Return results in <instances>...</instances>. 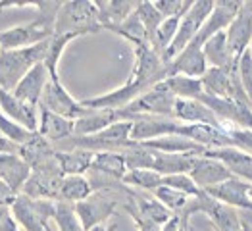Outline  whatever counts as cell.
<instances>
[{
  "label": "cell",
  "mask_w": 252,
  "mask_h": 231,
  "mask_svg": "<svg viewBox=\"0 0 252 231\" xmlns=\"http://www.w3.org/2000/svg\"><path fill=\"white\" fill-rule=\"evenodd\" d=\"M100 31L98 21V8L93 0H69L62 2V8L54 21V33L56 37H83L89 33Z\"/></svg>",
  "instance_id": "1"
},
{
  "label": "cell",
  "mask_w": 252,
  "mask_h": 231,
  "mask_svg": "<svg viewBox=\"0 0 252 231\" xmlns=\"http://www.w3.org/2000/svg\"><path fill=\"white\" fill-rule=\"evenodd\" d=\"M127 191H129V187L124 185L122 181H118L108 189L93 191L87 198L75 202L73 208H75V214H77L83 230L93 231L98 226H104L114 216L116 208L122 206V200L118 195H127Z\"/></svg>",
  "instance_id": "2"
},
{
  "label": "cell",
  "mask_w": 252,
  "mask_h": 231,
  "mask_svg": "<svg viewBox=\"0 0 252 231\" xmlns=\"http://www.w3.org/2000/svg\"><path fill=\"white\" fill-rule=\"evenodd\" d=\"M48 42L50 39L20 50H0V87L12 93L31 67L44 62Z\"/></svg>",
  "instance_id": "3"
},
{
  "label": "cell",
  "mask_w": 252,
  "mask_h": 231,
  "mask_svg": "<svg viewBox=\"0 0 252 231\" xmlns=\"http://www.w3.org/2000/svg\"><path fill=\"white\" fill-rule=\"evenodd\" d=\"M173 104L175 97L164 81L152 85L148 91L139 95L131 104L122 110L126 122H137L141 116H158L173 120Z\"/></svg>",
  "instance_id": "4"
},
{
  "label": "cell",
  "mask_w": 252,
  "mask_h": 231,
  "mask_svg": "<svg viewBox=\"0 0 252 231\" xmlns=\"http://www.w3.org/2000/svg\"><path fill=\"white\" fill-rule=\"evenodd\" d=\"M63 173L56 158H48L41 164L33 166L29 179L25 181L20 195H25L29 198H41V200H58L60 185H62Z\"/></svg>",
  "instance_id": "5"
},
{
  "label": "cell",
  "mask_w": 252,
  "mask_h": 231,
  "mask_svg": "<svg viewBox=\"0 0 252 231\" xmlns=\"http://www.w3.org/2000/svg\"><path fill=\"white\" fill-rule=\"evenodd\" d=\"M212 10H214V0H194L192 2L189 12L179 20L177 33H175V37H173V41L169 44V48L166 50V54H164V62L166 64L171 62L194 39V35L200 31L202 23L212 14Z\"/></svg>",
  "instance_id": "6"
},
{
  "label": "cell",
  "mask_w": 252,
  "mask_h": 231,
  "mask_svg": "<svg viewBox=\"0 0 252 231\" xmlns=\"http://www.w3.org/2000/svg\"><path fill=\"white\" fill-rule=\"evenodd\" d=\"M10 212L18 226H21L25 231H46L52 222L54 200H41L18 195L10 206Z\"/></svg>",
  "instance_id": "7"
},
{
  "label": "cell",
  "mask_w": 252,
  "mask_h": 231,
  "mask_svg": "<svg viewBox=\"0 0 252 231\" xmlns=\"http://www.w3.org/2000/svg\"><path fill=\"white\" fill-rule=\"evenodd\" d=\"M39 108L46 110V112H52V114H56L60 118L71 120V122H75L77 118H81L89 112V108H85L79 100H75L65 91L60 77H50V75H48V81L42 89Z\"/></svg>",
  "instance_id": "8"
},
{
  "label": "cell",
  "mask_w": 252,
  "mask_h": 231,
  "mask_svg": "<svg viewBox=\"0 0 252 231\" xmlns=\"http://www.w3.org/2000/svg\"><path fill=\"white\" fill-rule=\"evenodd\" d=\"M243 8L241 0H214V10L202 23L200 31L194 35V39L187 44V46H194L200 48L204 42L210 39L212 35L225 31L229 27V23L235 20V16L239 14V10Z\"/></svg>",
  "instance_id": "9"
},
{
  "label": "cell",
  "mask_w": 252,
  "mask_h": 231,
  "mask_svg": "<svg viewBox=\"0 0 252 231\" xmlns=\"http://www.w3.org/2000/svg\"><path fill=\"white\" fill-rule=\"evenodd\" d=\"M198 214H202L216 231H241V212L208 197L204 191H198L194 197Z\"/></svg>",
  "instance_id": "10"
},
{
  "label": "cell",
  "mask_w": 252,
  "mask_h": 231,
  "mask_svg": "<svg viewBox=\"0 0 252 231\" xmlns=\"http://www.w3.org/2000/svg\"><path fill=\"white\" fill-rule=\"evenodd\" d=\"M54 29L48 25H42L41 21H31L25 25H16L12 29L0 31V50H20L42 41H48L52 37Z\"/></svg>",
  "instance_id": "11"
},
{
  "label": "cell",
  "mask_w": 252,
  "mask_h": 231,
  "mask_svg": "<svg viewBox=\"0 0 252 231\" xmlns=\"http://www.w3.org/2000/svg\"><path fill=\"white\" fill-rule=\"evenodd\" d=\"M145 91H147L145 85L139 83L133 77H129L126 83L118 87L116 91H110L106 95H98V97H93V99H85L79 102L89 110H124Z\"/></svg>",
  "instance_id": "12"
},
{
  "label": "cell",
  "mask_w": 252,
  "mask_h": 231,
  "mask_svg": "<svg viewBox=\"0 0 252 231\" xmlns=\"http://www.w3.org/2000/svg\"><path fill=\"white\" fill-rule=\"evenodd\" d=\"M227 42L231 48L233 60L237 66V60L245 50H249L252 44V2H243V8L235 16V20L225 29Z\"/></svg>",
  "instance_id": "13"
},
{
  "label": "cell",
  "mask_w": 252,
  "mask_h": 231,
  "mask_svg": "<svg viewBox=\"0 0 252 231\" xmlns=\"http://www.w3.org/2000/svg\"><path fill=\"white\" fill-rule=\"evenodd\" d=\"M249 191H251V183H247V181H243V179L233 175L227 181H223L220 185H214V187L206 189L204 193L212 198H216V200L235 208V210L252 212V198L249 195Z\"/></svg>",
  "instance_id": "14"
},
{
  "label": "cell",
  "mask_w": 252,
  "mask_h": 231,
  "mask_svg": "<svg viewBox=\"0 0 252 231\" xmlns=\"http://www.w3.org/2000/svg\"><path fill=\"white\" fill-rule=\"evenodd\" d=\"M175 135L187 137L192 143H196L198 147L214 150V148L223 147H235L231 137L221 129V127L204 126V124H179V129Z\"/></svg>",
  "instance_id": "15"
},
{
  "label": "cell",
  "mask_w": 252,
  "mask_h": 231,
  "mask_svg": "<svg viewBox=\"0 0 252 231\" xmlns=\"http://www.w3.org/2000/svg\"><path fill=\"white\" fill-rule=\"evenodd\" d=\"M177 129H179V122L175 120L158 118V116H141L137 122H133L129 139L133 143H147L164 135H175Z\"/></svg>",
  "instance_id": "16"
},
{
  "label": "cell",
  "mask_w": 252,
  "mask_h": 231,
  "mask_svg": "<svg viewBox=\"0 0 252 231\" xmlns=\"http://www.w3.org/2000/svg\"><path fill=\"white\" fill-rule=\"evenodd\" d=\"M189 177L194 181L198 191H206L214 185H220V183L227 181L229 177H233V173L221 162L202 154V156L196 158L194 166L189 171Z\"/></svg>",
  "instance_id": "17"
},
{
  "label": "cell",
  "mask_w": 252,
  "mask_h": 231,
  "mask_svg": "<svg viewBox=\"0 0 252 231\" xmlns=\"http://www.w3.org/2000/svg\"><path fill=\"white\" fill-rule=\"evenodd\" d=\"M0 114L10 118L12 122L20 124L25 129L37 133L39 127V110L35 106H29L25 102L18 100L10 91H4L0 87Z\"/></svg>",
  "instance_id": "18"
},
{
  "label": "cell",
  "mask_w": 252,
  "mask_h": 231,
  "mask_svg": "<svg viewBox=\"0 0 252 231\" xmlns=\"http://www.w3.org/2000/svg\"><path fill=\"white\" fill-rule=\"evenodd\" d=\"M46 81H48V69H46V66H44V62L37 64L35 67H31L21 77V81L16 85V89L12 91V95L18 100L25 102V104L39 108V100H41L42 89H44Z\"/></svg>",
  "instance_id": "19"
},
{
  "label": "cell",
  "mask_w": 252,
  "mask_h": 231,
  "mask_svg": "<svg viewBox=\"0 0 252 231\" xmlns=\"http://www.w3.org/2000/svg\"><path fill=\"white\" fill-rule=\"evenodd\" d=\"M204 156L221 162L235 177H239V179H243V181L252 185V156H249L247 152H243V150H239L235 147H223L206 150Z\"/></svg>",
  "instance_id": "20"
},
{
  "label": "cell",
  "mask_w": 252,
  "mask_h": 231,
  "mask_svg": "<svg viewBox=\"0 0 252 231\" xmlns=\"http://www.w3.org/2000/svg\"><path fill=\"white\" fill-rule=\"evenodd\" d=\"M122 120V110H89L85 116L73 122V137L96 135Z\"/></svg>",
  "instance_id": "21"
},
{
  "label": "cell",
  "mask_w": 252,
  "mask_h": 231,
  "mask_svg": "<svg viewBox=\"0 0 252 231\" xmlns=\"http://www.w3.org/2000/svg\"><path fill=\"white\" fill-rule=\"evenodd\" d=\"M31 166L21 158L20 154L0 152V181L6 183L16 195H20L25 181L29 179Z\"/></svg>",
  "instance_id": "22"
},
{
  "label": "cell",
  "mask_w": 252,
  "mask_h": 231,
  "mask_svg": "<svg viewBox=\"0 0 252 231\" xmlns=\"http://www.w3.org/2000/svg\"><path fill=\"white\" fill-rule=\"evenodd\" d=\"M173 120L179 122V124H204V126L221 127V122L216 118V114L204 102H200V100L175 99Z\"/></svg>",
  "instance_id": "23"
},
{
  "label": "cell",
  "mask_w": 252,
  "mask_h": 231,
  "mask_svg": "<svg viewBox=\"0 0 252 231\" xmlns=\"http://www.w3.org/2000/svg\"><path fill=\"white\" fill-rule=\"evenodd\" d=\"M168 69L169 75H185V77H192V79H200L206 73L208 64L204 60V54H202L200 48L185 46L168 64Z\"/></svg>",
  "instance_id": "24"
},
{
  "label": "cell",
  "mask_w": 252,
  "mask_h": 231,
  "mask_svg": "<svg viewBox=\"0 0 252 231\" xmlns=\"http://www.w3.org/2000/svg\"><path fill=\"white\" fill-rule=\"evenodd\" d=\"M200 50L204 54V60L208 64V67L227 69V71L235 69V60H233L231 48H229L225 31H220V33L212 35L210 39L200 46Z\"/></svg>",
  "instance_id": "25"
},
{
  "label": "cell",
  "mask_w": 252,
  "mask_h": 231,
  "mask_svg": "<svg viewBox=\"0 0 252 231\" xmlns=\"http://www.w3.org/2000/svg\"><path fill=\"white\" fill-rule=\"evenodd\" d=\"M198 156L192 154H166L160 150L150 148V164L148 169L158 171L160 175H175V173H189Z\"/></svg>",
  "instance_id": "26"
},
{
  "label": "cell",
  "mask_w": 252,
  "mask_h": 231,
  "mask_svg": "<svg viewBox=\"0 0 252 231\" xmlns=\"http://www.w3.org/2000/svg\"><path fill=\"white\" fill-rule=\"evenodd\" d=\"M37 133L41 135L42 139H46L48 143L58 145V143H62L65 139L73 137V122L39 108V127H37Z\"/></svg>",
  "instance_id": "27"
},
{
  "label": "cell",
  "mask_w": 252,
  "mask_h": 231,
  "mask_svg": "<svg viewBox=\"0 0 252 231\" xmlns=\"http://www.w3.org/2000/svg\"><path fill=\"white\" fill-rule=\"evenodd\" d=\"M139 0H106V2H96L98 8V21L100 29H110L126 21L135 10H137Z\"/></svg>",
  "instance_id": "28"
},
{
  "label": "cell",
  "mask_w": 252,
  "mask_h": 231,
  "mask_svg": "<svg viewBox=\"0 0 252 231\" xmlns=\"http://www.w3.org/2000/svg\"><path fill=\"white\" fill-rule=\"evenodd\" d=\"M143 147L152 148V150H160L166 154H192V156H202L206 152V148L198 147L196 143H192L187 137L181 135H164L158 139H152L147 143H139Z\"/></svg>",
  "instance_id": "29"
},
{
  "label": "cell",
  "mask_w": 252,
  "mask_h": 231,
  "mask_svg": "<svg viewBox=\"0 0 252 231\" xmlns=\"http://www.w3.org/2000/svg\"><path fill=\"white\" fill-rule=\"evenodd\" d=\"M94 152L83 150V148H69V150H56L54 158L62 169L63 177L65 175H83L85 171L91 169Z\"/></svg>",
  "instance_id": "30"
},
{
  "label": "cell",
  "mask_w": 252,
  "mask_h": 231,
  "mask_svg": "<svg viewBox=\"0 0 252 231\" xmlns=\"http://www.w3.org/2000/svg\"><path fill=\"white\" fill-rule=\"evenodd\" d=\"M89 171H91V173L104 175V177H110V179L122 181L127 171V166H126L124 156H122V152L104 150V152H94Z\"/></svg>",
  "instance_id": "31"
},
{
  "label": "cell",
  "mask_w": 252,
  "mask_h": 231,
  "mask_svg": "<svg viewBox=\"0 0 252 231\" xmlns=\"http://www.w3.org/2000/svg\"><path fill=\"white\" fill-rule=\"evenodd\" d=\"M91 193H93L91 179H87L85 175H65L62 179V185H60L58 200L75 204V202L87 198Z\"/></svg>",
  "instance_id": "32"
},
{
  "label": "cell",
  "mask_w": 252,
  "mask_h": 231,
  "mask_svg": "<svg viewBox=\"0 0 252 231\" xmlns=\"http://www.w3.org/2000/svg\"><path fill=\"white\" fill-rule=\"evenodd\" d=\"M164 83L168 85V89L173 93L175 99L200 100L204 95L200 79H192V77H185V75H169L164 79Z\"/></svg>",
  "instance_id": "33"
},
{
  "label": "cell",
  "mask_w": 252,
  "mask_h": 231,
  "mask_svg": "<svg viewBox=\"0 0 252 231\" xmlns=\"http://www.w3.org/2000/svg\"><path fill=\"white\" fill-rule=\"evenodd\" d=\"M162 179H164V175H160L154 169H127L122 183L131 189L154 193L158 187H162Z\"/></svg>",
  "instance_id": "34"
},
{
  "label": "cell",
  "mask_w": 252,
  "mask_h": 231,
  "mask_svg": "<svg viewBox=\"0 0 252 231\" xmlns=\"http://www.w3.org/2000/svg\"><path fill=\"white\" fill-rule=\"evenodd\" d=\"M108 31H112V33H116V35H120V37L127 39V41H131L135 48H137V46H145V44H148L147 29L143 27V23H141V20L137 18L135 12H133L126 21H122V23L116 25V27H110Z\"/></svg>",
  "instance_id": "35"
},
{
  "label": "cell",
  "mask_w": 252,
  "mask_h": 231,
  "mask_svg": "<svg viewBox=\"0 0 252 231\" xmlns=\"http://www.w3.org/2000/svg\"><path fill=\"white\" fill-rule=\"evenodd\" d=\"M52 222L56 224L58 231H85L73 204L56 200L54 202V214H52Z\"/></svg>",
  "instance_id": "36"
},
{
  "label": "cell",
  "mask_w": 252,
  "mask_h": 231,
  "mask_svg": "<svg viewBox=\"0 0 252 231\" xmlns=\"http://www.w3.org/2000/svg\"><path fill=\"white\" fill-rule=\"evenodd\" d=\"M135 14H137V18L141 20L143 27L147 29L148 44H150V42H152V37H154V33H156V29L162 25L164 18H162V16H160V12L154 8V4H152V2H148V0H139Z\"/></svg>",
  "instance_id": "37"
},
{
  "label": "cell",
  "mask_w": 252,
  "mask_h": 231,
  "mask_svg": "<svg viewBox=\"0 0 252 231\" xmlns=\"http://www.w3.org/2000/svg\"><path fill=\"white\" fill-rule=\"evenodd\" d=\"M0 135H2L6 141H10L12 145H16V147L20 148L21 145H25L35 133L29 131V129H25V127L20 126V124H16V122H12V120L6 118L4 114H0Z\"/></svg>",
  "instance_id": "38"
},
{
  "label": "cell",
  "mask_w": 252,
  "mask_h": 231,
  "mask_svg": "<svg viewBox=\"0 0 252 231\" xmlns=\"http://www.w3.org/2000/svg\"><path fill=\"white\" fill-rule=\"evenodd\" d=\"M152 195H154L171 214H179V212L187 206V202H189V198H190L185 193H181V191H177V189H171V187H166V185L158 187Z\"/></svg>",
  "instance_id": "39"
},
{
  "label": "cell",
  "mask_w": 252,
  "mask_h": 231,
  "mask_svg": "<svg viewBox=\"0 0 252 231\" xmlns=\"http://www.w3.org/2000/svg\"><path fill=\"white\" fill-rule=\"evenodd\" d=\"M235 75L241 83V89L243 93L247 95L249 102L252 104V54H251V48L245 50L241 54V58L237 60V66H235Z\"/></svg>",
  "instance_id": "40"
},
{
  "label": "cell",
  "mask_w": 252,
  "mask_h": 231,
  "mask_svg": "<svg viewBox=\"0 0 252 231\" xmlns=\"http://www.w3.org/2000/svg\"><path fill=\"white\" fill-rule=\"evenodd\" d=\"M194 0H154V8L160 12L164 20L168 18H183Z\"/></svg>",
  "instance_id": "41"
},
{
  "label": "cell",
  "mask_w": 252,
  "mask_h": 231,
  "mask_svg": "<svg viewBox=\"0 0 252 231\" xmlns=\"http://www.w3.org/2000/svg\"><path fill=\"white\" fill-rule=\"evenodd\" d=\"M221 129L231 137L235 148L247 152L249 156H252V131L249 129H239L235 126H229V124H221Z\"/></svg>",
  "instance_id": "42"
},
{
  "label": "cell",
  "mask_w": 252,
  "mask_h": 231,
  "mask_svg": "<svg viewBox=\"0 0 252 231\" xmlns=\"http://www.w3.org/2000/svg\"><path fill=\"white\" fill-rule=\"evenodd\" d=\"M162 185L177 189L181 193H185L187 197H196L198 195V187L194 185V181L189 177V173H175V175H164Z\"/></svg>",
  "instance_id": "43"
},
{
  "label": "cell",
  "mask_w": 252,
  "mask_h": 231,
  "mask_svg": "<svg viewBox=\"0 0 252 231\" xmlns=\"http://www.w3.org/2000/svg\"><path fill=\"white\" fill-rule=\"evenodd\" d=\"M16 197H18V195H16L14 191L10 189L6 183L0 181V204H2V206H12V202L16 200Z\"/></svg>",
  "instance_id": "44"
},
{
  "label": "cell",
  "mask_w": 252,
  "mask_h": 231,
  "mask_svg": "<svg viewBox=\"0 0 252 231\" xmlns=\"http://www.w3.org/2000/svg\"><path fill=\"white\" fill-rule=\"evenodd\" d=\"M0 231H20V226H18V222L14 220L12 212H10V214H6V216H4V220L0 222Z\"/></svg>",
  "instance_id": "45"
},
{
  "label": "cell",
  "mask_w": 252,
  "mask_h": 231,
  "mask_svg": "<svg viewBox=\"0 0 252 231\" xmlns=\"http://www.w3.org/2000/svg\"><path fill=\"white\" fill-rule=\"evenodd\" d=\"M0 152H12V154H18V147L12 145L10 141H6V139L0 135Z\"/></svg>",
  "instance_id": "46"
},
{
  "label": "cell",
  "mask_w": 252,
  "mask_h": 231,
  "mask_svg": "<svg viewBox=\"0 0 252 231\" xmlns=\"http://www.w3.org/2000/svg\"><path fill=\"white\" fill-rule=\"evenodd\" d=\"M116 230H118V226L112 224V226H98V228H94L93 231H116Z\"/></svg>",
  "instance_id": "47"
},
{
  "label": "cell",
  "mask_w": 252,
  "mask_h": 231,
  "mask_svg": "<svg viewBox=\"0 0 252 231\" xmlns=\"http://www.w3.org/2000/svg\"><path fill=\"white\" fill-rule=\"evenodd\" d=\"M6 214H10V206H2V204H0V222L4 220Z\"/></svg>",
  "instance_id": "48"
},
{
  "label": "cell",
  "mask_w": 252,
  "mask_h": 231,
  "mask_svg": "<svg viewBox=\"0 0 252 231\" xmlns=\"http://www.w3.org/2000/svg\"><path fill=\"white\" fill-rule=\"evenodd\" d=\"M187 231H206V230H202V228H196V226H192L190 224V220H189V226H187ZM214 231V230H212Z\"/></svg>",
  "instance_id": "49"
},
{
  "label": "cell",
  "mask_w": 252,
  "mask_h": 231,
  "mask_svg": "<svg viewBox=\"0 0 252 231\" xmlns=\"http://www.w3.org/2000/svg\"><path fill=\"white\" fill-rule=\"evenodd\" d=\"M249 195H251V198H252V185H251V191H249Z\"/></svg>",
  "instance_id": "50"
},
{
  "label": "cell",
  "mask_w": 252,
  "mask_h": 231,
  "mask_svg": "<svg viewBox=\"0 0 252 231\" xmlns=\"http://www.w3.org/2000/svg\"><path fill=\"white\" fill-rule=\"evenodd\" d=\"M46 231H54V230H52V226H50V228H48V230H46Z\"/></svg>",
  "instance_id": "51"
},
{
  "label": "cell",
  "mask_w": 252,
  "mask_h": 231,
  "mask_svg": "<svg viewBox=\"0 0 252 231\" xmlns=\"http://www.w3.org/2000/svg\"><path fill=\"white\" fill-rule=\"evenodd\" d=\"M251 50H252V44H251Z\"/></svg>",
  "instance_id": "52"
},
{
  "label": "cell",
  "mask_w": 252,
  "mask_h": 231,
  "mask_svg": "<svg viewBox=\"0 0 252 231\" xmlns=\"http://www.w3.org/2000/svg\"><path fill=\"white\" fill-rule=\"evenodd\" d=\"M214 231H216V230H214Z\"/></svg>",
  "instance_id": "53"
}]
</instances>
